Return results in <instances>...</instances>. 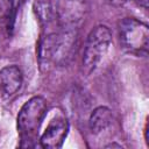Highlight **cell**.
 <instances>
[{
	"mask_svg": "<svg viewBox=\"0 0 149 149\" xmlns=\"http://www.w3.org/2000/svg\"><path fill=\"white\" fill-rule=\"evenodd\" d=\"M61 33L45 35L38 47V56L42 64L56 63L59 65L66 64L76 48L77 34L76 29L62 28Z\"/></svg>",
	"mask_w": 149,
	"mask_h": 149,
	"instance_id": "cell-1",
	"label": "cell"
},
{
	"mask_svg": "<svg viewBox=\"0 0 149 149\" xmlns=\"http://www.w3.org/2000/svg\"><path fill=\"white\" fill-rule=\"evenodd\" d=\"M47 109V100L43 97H33L21 107L17 115V130L21 139V147L33 146L31 143L36 140Z\"/></svg>",
	"mask_w": 149,
	"mask_h": 149,
	"instance_id": "cell-2",
	"label": "cell"
},
{
	"mask_svg": "<svg viewBox=\"0 0 149 149\" xmlns=\"http://www.w3.org/2000/svg\"><path fill=\"white\" fill-rule=\"evenodd\" d=\"M119 41L125 51L135 56H147L149 45V28L147 23L134 19L125 17L119 22Z\"/></svg>",
	"mask_w": 149,
	"mask_h": 149,
	"instance_id": "cell-3",
	"label": "cell"
},
{
	"mask_svg": "<svg viewBox=\"0 0 149 149\" xmlns=\"http://www.w3.org/2000/svg\"><path fill=\"white\" fill-rule=\"evenodd\" d=\"M111 42L112 33L108 27L99 24L90 31L83 54V71L86 74L94 71L108 51Z\"/></svg>",
	"mask_w": 149,
	"mask_h": 149,
	"instance_id": "cell-4",
	"label": "cell"
},
{
	"mask_svg": "<svg viewBox=\"0 0 149 149\" xmlns=\"http://www.w3.org/2000/svg\"><path fill=\"white\" fill-rule=\"evenodd\" d=\"M87 12V0H58L56 14L62 28L76 29Z\"/></svg>",
	"mask_w": 149,
	"mask_h": 149,
	"instance_id": "cell-5",
	"label": "cell"
},
{
	"mask_svg": "<svg viewBox=\"0 0 149 149\" xmlns=\"http://www.w3.org/2000/svg\"><path fill=\"white\" fill-rule=\"evenodd\" d=\"M69 132V122L63 116H57L50 121L47 129L41 136L40 146L42 148L57 149L63 146V142Z\"/></svg>",
	"mask_w": 149,
	"mask_h": 149,
	"instance_id": "cell-6",
	"label": "cell"
},
{
	"mask_svg": "<svg viewBox=\"0 0 149 149\" xmlns=\"http://www.w3.org/2000/svg\"><path fill=\"white\" fill-rule=\"evenodd\" d=\"M22 85V72L16 65H8L0 70V92L3 97L14 95Z\"/></svg>",
	"mask_w": 149,
	"mask_h": 149,
	"instance_id": "cell-7",
	"label": "cell"
},
{
	"mask_svg": "<svg viewBox=\"0 0 149 149\" xmlns=\"http://www.w3.org/2000/svg\"><path fill=\"white\" fill-rule=\"evenodd\" d=\"M112 120H113V115L109 108L105 106L97 107L92 112L90 120H88L90 129L93 134H99L111 126Z\"/></svg>",
	"mask_w": 149,
	"mask_h": 149,
	"instance_id": "cell-8",
	"label": "cell"
},
{
	"mask_svg": "<svg viewBox=\"0 0 149 149\" xmlns=\"http://www.w3.org/2000/svg\"><path fill=\"white\" fill-rule=\"evenodd\" d=\"M14 0H0V24H8L13 19Z\"/></svg>",
	"mask_w": 149,
	"mask_h": 149,
	"instance_id": "cell-9",
	"label": "cell"
},
{
	"mask_svg": "<svg viewBox=\"0 0 149 149\" xmlns=\"http://www.w3.org/2000/svg\"><path fill=\"white\" fill-rule=\"evenodd\" d=\"M105 1L108 2L109 5H113V6H121V5L126 3L129 0H105Z\"/></svg>",
	"mask_w": 149,
	"mask_h": 149,
	"instance_id": "cell-10",
	"label": "cell"
},
{
	"mask_svg": "<svg viewBox=\"0 0 149 149\" xmlns=\"http://www.w3.org/2000/svg\"><path fill=\"white\" fill-rule=\"evenodd\" d=\"M136 2H137V5H139V6L143 7L144 9H147V8H148V0H136Z\"/></svg>",
	"mask_w": 149,
	"mask_h": 149,
	"instance_id": "cell-11",
	"label": "cell"
}]
</instances>
